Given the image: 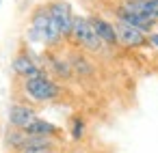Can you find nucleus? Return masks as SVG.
Masks as SVG:
<instances>
[{"label": "nucleus", "instance_id": "f03ea898", "mask_svg": "<svg viewBox=\"0 0 158 153\" xmlns=\"http://www.w3.org/2000/svg\"><path fill=\"white\" fill-rule=\"evenodd\" d=\"M22 91L35 104H50V101H56L63 95V86L50 73L37 76V78H31V80H22Z\"/></svg>", "mask_w": 158, "mask_h": 153}, {"label": "nucleus", "instance_id": "1a4fd4ad", "mask_svg": "<svg viewBox=\"0 0 158 153\" xmlns=\"http://www.w3.org/2000/svg\"><path fill=\"white\" fill-rule=\"evenodd\" d=\"M115 28H117V37H119V45H126V48H143L149 43V35L141 33L139 28H132L123 22H115Z\"/></svg>", "mask_w": 158, "mask_h": 153}, {"label": "nucleus", "instance_id": "6e6552de", "mask_svg": "<svg viewBox=\"0 0 158 153\" xmlns=\"http://www.w3.org/2000/svg\"><path fill=\"white\" fill-rule=\"evenodd\" d=\"M37 110L28 104H11L9 110H7V121H9V127H15V129H24L26 125H31L35 119H37Z\"/></svg>", "mask_w": 158, "mask_h": 153}, {"label": "nucleus", "instance_id": "7ed1b4c3", "mask_svg": "<svg viewBox=\"0 0 158 153\" xmlns=\"http://www.w3.org/2000/svg\"><path fill=\"white\" fill-rule=\"evenodd\" d=\"M69 39H72V41H74V45H76V48H80L82 52L100 54V52H104V50H106V45H104V43H102V39L98 37V33H95V28H93L91 20H89V18H85V15H76Z\"/></svg>", "mask_w": 158, "mask_h": 153}, {"label": "nucleus", "instance_id": "a211bd4d", "mask_svg": "<svg viewBox=\"0 0 158 153\" xmlns=\"http://www.w3.org/2000/svg\"><path fill=\"white\" fill-rule=\"evenodd\" d=\"M0 2H2V0H0Z\"/></svg>", "mask_w": 158, "mask_h": 153}, {"label": "nucleus", "instance_id": "9b49d317", "mask_svg": "<svg viewBox=\"0 0 158 153\" xmlns=\"http://www.w3.org/2000/svg\"><path fill=\"white\" fill-rule=\"evenodd\" d=\"M69 63H72V69H74V76L80 78V80H89L95 76V65L93 61L85 54V52H72L69 56Z\"/></svg>", "mask_w": 158, "mask_h": 153}, {"label": "nucleus", "instance_id": "9d476101", "mask_svg": "<svg viewBox=\"0 0 158 153\" xmlns=\"http://www.w3.org/2000/svg\"><path fill=\"white\" fill-rule=\"evenodd\" d=\"M89 20H91V24H93L98 37L102 39V43H104L106 48H117V45H119V37H117L115 22L106 20L104 15H91Z\"/></svg>", "mask_w": 158, "mask_h": 153}, {"label": "nucleus", "instance_id": "20e7f679", "mask_svg": "<svg viewBox=\"0 0 158 153\" xmlns=\"http://www.w3.org/2000/svg\"><path fill=\"white\" fill-rule=\"evenodd\" d=\"M11 69L18 78L22 80H31V78H37V76H46V67H44V61H39L33 52H18L11 61Z\"/></svg>", "mask_w": 158, "mask_h": 153}, {"label": "nucleus", "instance_id": "f8f14e48", "mask_svg": "<svg viewBox=\"0 0 158 153\" xmlns=\"http://www.w3.org/2000/svg\"><path fill=\"white\" fill-rule=\"evenodd\" d=\"M26 136H41V138H59L61 136V127L59 125H54L52 121H46V119H35L31 125H26L24 129H22Z\"/></svg>", "mask_w": 158, "mask_h": 153}, {"label": "nucleus", "instance_id": "423d86ee", "mask_svg": "<svg viewBox=\"0 0 158 153\" xmlns=\"http://www.w3.org/2000/svg\"><path fill=\"white\" fill-rule=\"evenodd\" d=\"M110 13H113L115 22H123V24H128V26H132V28H139V30L145 33V35H152V33L156 30V24H158L156 20H149V18H143V15L130 11V9L123 7L121 2L115 5V7H110Z\"/></svg>", "mask_w": 158, "mask_h": 153}, {"label": "nucleus", "instance_id": "2eb2a0df", "mask_svg": "<svg viewBox=\"0 0 158 153\" xmlns=\"http://www.w3.org/2000/svg\"><path fill=\"white\" fill-rule=\"evenodd\" d=\"M149 43H152L154 48H158V33H156V30H154V33L149 35Z\"/></svg>", "mask_w": 158, "mask_h": 153}, {"label": "nucleus", "instance_id": "4468645a", "mask_svg": "<svg viewBox=\"0 0 158 153\" xmlns=\"http://www.w3.org/2000/svg\"><path fill=\"white\" fill-rule=\"evenodd\" d=\"M18 153H56V147H26Z\"/></svg>", "mask_w": 158, "mask_h": 153}, {"label": "nucleus", "instance_id": "ddd939ff", "mask_svg": "<svg viewBox=\"0 0 158 153\" xmlns=\"http://www.w3.org/2000/svg\"><path fill=\"white\" fill-rule=\"evenodd\" d=\"M67 131H69V138H72L74 142L82 140V138H85V131H87V121H85V116L74 114V116L69 119V123H67Z\"/></svg>", "mask_w": 158, "mask_h": 153}, {"label": "nucleus", "instance_id": "0eeeda50", "mask_svg": "<svg viewBox=\"0 0 158 153\" xmlns=\"http://www.w3.org/2000/svg\"><path fill=\"white\" fill-rule=\"evenodd\" d=\"M44 67H46V71H48L50 76L59 78V80H63V82H72V80L76 78L69 58H63V56H59V54H52V52L46 54Z\"/></svg>", "mask_w": 158, "mask_h": 153}, {"label": "nucleus", "instance_id": "f3484780", "mask_svg": "<svg viewBox=\"0 0 158 153\" xmlns=\"http://www.w3.org/2000/svg\"><path fill=\"white\" fill-rule=\"evenodd\" d=\"M89 2H93V0H89Z\"/></svg>", "mask_w": 158, "mask_h": 153}, {"label": "nucleus", "instance_id": "dca6fc26", "mask_svg": "<svg viewBox=\"0 0 158 153\" xmlns=\"http://www.w3.org/2000/svg\"><path fill=\"white\" fill-rule=\"evenodd\" d=\"M56 153H80V151H56Z\"/></svg>", "mask_w": 158, "mask_h": 153}, {"label": "nucleus", "instance_id": "39448f33", "mask_svg": "<svg viewBox=\"0 0 158 153\" xmlns=\"http://www.w3.org/2000/svg\"><path fill=\"white\" fill-rule=\"evenodd\" d=\"M46 7H48L52 20L56 22L61 35L65 39H69L72 28H74V20H76V13L72 9V5L67 2V0H50V2H46Z\"/></svg>", "mask_w": 158, "mask_h": 153}, {"label": "nucleus", "instance_id": "f257e3e1", "mask_svg": "<svg viewBox=\"0 0 158 153\" xmlns=\"http://www.w3.org/2000/svg\"><path fill=\"white\" fill-rule=\"evenodd\" d=\"M63 35L56 26V22L52 20L50 11L46 5H39L31 11V20H28V30H26V41L28 43H44L46 48H59L63 43Z\"/></svg>", "mask_w": 158, "mask_h": 153}]
</instances>
